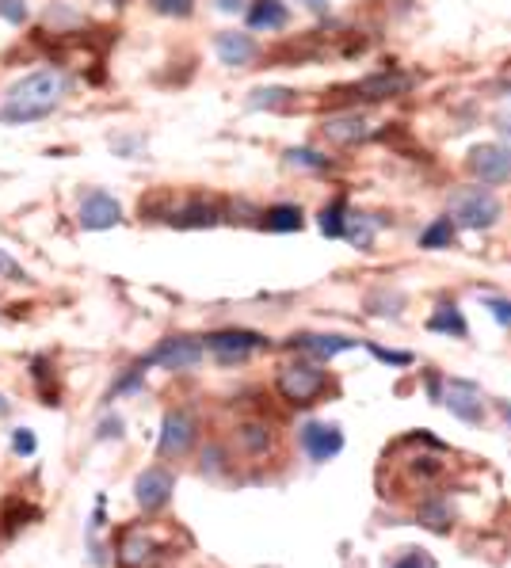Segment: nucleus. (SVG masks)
<instances>
[{
    "label": "nucleus",
    "mask_w": 511,
    "mask_h": 568,
    "mask_svg": "<svg viewBox=\"0 0 511 568\" xmlns=\"http://www.w3.org/2000/svg\"><path fill=\"white\" fill-rule=\"evenodd\" d=\"M485 305H488V313L504 324V329H511V301L507 298H485Z\"/></svg>",
    "instance_id": "473e14b6"
},
{
    "label": "nucleus",
    "mask_w": 511,
    "mask_h": 568,
    "mask_svg": "<svg viewBox=\"0 0 511 568\" xmlns=\"http://www.w3.org/2000/svg\"><path fill=\"white\" fill-rule=\"evenodd\" d=\"M275 385H279L283 401H290V405H313L325 393L328 374L321 370V363H302V359H297V363L279 366V378H275Z\"/></svg>",
    "instance_id": "7ed1b4c3"
},
{
    "label": "nucleus",
    "mask_w": 511,
    "mask_h": 568,
    "mask_svg": "<svg viewBox=\"0 0 511 568\" xmlns=\"http://www.w3.org/2000/svg\"><path fill=\"white\" fill-rule=\"evenodd\" d=\"M0 16H5L8 24H27L31 8H27V0H0Z\"/></svg>",
    "instance_id": "2f4dec72"
},
{
    "label": "nucleus",
    "mask_w": 511,
    "mask_h": 568,
    "mask_svg": "<svg viewBox=\"0 0 511 568\" xmlns=\"http://www.w3.org/2000/svg\"><path fill=\"white\" fill-rule=\"evenodd\" d=\"M287 347H290V352H302V355H313V359L328 363L336 355L351 352V347H359V340H351V336H325V332H294L287 340Z\"/></svg>",
    "instance_id": "f8f14e48"
},
{
    "label": "nucleus",
    "mask_w": 511,
    "mask_h": 568,
    "mask_svg": "<svg viewBox=\"0 0 511 568\" xmlns=\"http://www.w3.org/2000/svg\"><path fill=\"white\" fill-rule=\"evenodd\" d=\"M35 447H38V443H35V435H31L27 427H16V431H12V450H16V454H35Z\"/></svg>",
    "instance_id": "72a5a7b5"
},
{
    "label": "nucleus",
    "mask_w": 511,
    "mask_h": 568,
    "mask_svg": "<svg viewBox=\"0 0 511 568\" xmlns=\"http://www.w3.org/2000/svg\"><path fill=\"white\" fill-rule=\"evenodd\" d=\"M465 168H470L481 184H511V149L504 142L474 145L470 157H465Z\"/></svg>",
    "instance_id": "423d86ee"
},
{
    "label": "nucleus",
    "mask_w": 511,
    "mask_h": 568,
    "mask_svg": "<svg viewBox=\"0 0 511 568\" xmlns=\"http://www.w3.org/2000/svg\"><path fill=\"white\" fill-rule=\"evenodd\" d=\"M404 89H409V77H401V73H374V77H367V80L351 84L348 92H355V100L378 103V100H393V96H401Z\"/></svg>",
    "instance_id": "2eb2a0df"
},
{
    "label": "nucleus",
    "mask_w": 511,
    "mask_h": 568,
    "mask_svg": "<svg viewBox=\"0 0 511 568\" xmlns=\"http://www.w3.org/2000/svg\"><path fill=\"white\" fill-rule=\"evenodd\" d=\"M297 443H302V450L313 462H332L344 450V431H339V424H328V420H306L302 431H297Z\"/></svg>",
    "instance_id": "6e6552de"
},
{
    "label": "nucleus",
    "mask_w": 511,
    "mask_h": 568,
    "mask_svg": "<svg viewBox=\"0 0 511 568\" xmlns=\"http://www.w3.org/2000/svg\"><path fill=\"white\" fill-rule=\"evenodd\" d=\"M8 412H12V401L5 397V393H0V416H8Z\"/></svg>",
    "instance_id": "58836bf2"
},
{
    "label": "nucleus",
    "mask_w": 511,
    "mask_h": 568,
    "mask_svg": "<svg viewBox=\"0 0 511 568\" xmlns=\"http://www.w3.org/2000/svg\"><path fill=\"white\" fill-rule=\"evenodd\" d=\"M443 405L451 408V416H458L462 424H481L485 420V393L477 382L465 378H451L443 393Z\"/></svg>",
    "instance_id": "9d476101"
},
{
    "label": "nucleus",
    "mask_w": 511,
    "mask_h": 568,
    "mask_svg": "<svg viewBox=\"0 0 511 568\" xmlns=\"http://www.w3.org/2000/svg\"><path fill=\"white\" fill-rule=\"evenodd\" d=\"M245 19L252 31H283L290 24V8L283 5V0H256V5L245 8Z\"/></svg>",
    "instance_id": "dca6fc26"
},
{
    "label": "nucleus",
    "mask_w": 511,
    "mask_h": 568,
    "mask_svg": "<svg viewBox=\"0 0 511 568\" xmlns=\"http://www.w3.org/2000/svg\"><path fill=\"white\" fill-rule=\"evenodd\" d=\"M390 568H435V557L428 550H404Z\"/></svg>",
    "instance_id": "7c9ffc66"
},
{
    "label": "nucleus",
    "mask_w": 511,
    "mask_h": 568,
    "mask_svg": "<svg viewBox=\"0 0 511 568\" xmlns=\"http://www.w3.org/2000/svg\"><path fill=\"white\" fill-rule=\"evenodd\" d=\"M306 5H309L313 12H325V0H306Z\"/></svg>",
    "instance_id": "ea45409f"
},
{
    "label": "nucleus",
    "mask_w": 511,
    "mask_h": 568,
    "mask_svg": "<svg viewBox=\"0 0 511 568\" xmlns=\"http://www.w3.org/2000/svg\"><path fill=\"white\" fill-rule=\"evenodd\" d=\"M149 5H153V12L172 16V19H187L195 12V0H149Z\"/></svg>",
    "instance_id": "c85d7f7f"
},
{
    "label": "nucleus",
    "mask_w": 511,
    "mask_h": 568,
    "mask_svg": "<svg viewBox=\"0 0 511 568\" xmlns=\"http://www.w3.org/2000/svg\"><path fill=\"white\" fill-rule=\"evenodd\" d=\"M214 5H218V12H229V16H237V12H245V8H248L245 0H214Z\"/></svg>",
    "instance_id": "4c0bfd02"
},
{
    "label": "nucleus",
    "mask_w": 511,
    "mask_h": 568,
    "mask_svg": "<svg viewBox=\"0 0 511 568\" xmlns=\"http://www.w3.org/2000/svg\"><path fill=\"white\" fill-rule=\"evenodd\" d=\"M493 122H496V134H500V142L511 149V111H500Z\"/></svg>",
    "instance_id": "c9c22d12"
},
{
    "label": "nucleus",
    "mask_w": 511,
    "mask_h": 568,
    "mask_svg": "<svg viewBox=\"0 0 511 568\" xmlns=\"http://www.w3.org/2000/svg\"><path fill=\"white\" fill-rule=\"evenodd\" d=\"M317 226H321L325 237H344V229H348V203H344V195H336L332 203L321 206V214H317Z\"/></svg>",
    "instance_id": "b1692460"
},
{
    "label": "nucleus",
    "mask_w": 511,
    "mask_h": 568,
    "mask_svg": "<svg viewBox=\"0 0 511 568\" xmlns=\"http://www.w3.org/2000/svg\"><path fill=\"white\" fill-rule=\"evenodd\" d=\"M206 355V343L195 336H168L141 359V366H164V370H195Z\"/></svg>",
    "instance_id": "20e7f679"
},
{
    "label": "nucleus",
    "mask_w": 511,
    "mask_h": 568,
    "mask_svg": "<svg viewBox=\"0 0 511 568\" xmlns=\"http://www.w3.org/2000/svg\"><path fill=\"white\" fill-rule=\"evenodd\" d=\"M454 217L446 214V217H435V222L420 233V248H428V252H439V248H451L454 245Z\"/></svg>",
    "instance_id": "5701e85b"
},
{
    "label": "nucleus",
    "mask_w": 511,
    "mask_h": 568,
    "mask_svg": "<svg viewBox=\"0 0 511 568\" xmlns=\"http://www.w3.org/2000/svg\"><path fill=\"white\" fill-rule=\"evenodd\" d=\"M0 271H5L8 279H27L24 271H19V268H16V259H12V256H5V252H0Z\"/></svg>",
    "instance_id": "e433bc0d"
},
{
    "label": "nucleus",
    "mask_w": 511,
    "mask_h": 568,
    "mask_svg": "<svg viewBox=\"0 0 511 568\" xmlns=\"http://www.w3.org/2000/svg\"><path fill=\"white\" fill-rule=\"evenodd\" d=\"M237 447L248 454V458H260L271 450V427L260 424V420H248L237 427Z\"/></svg>",
    "instance_id": "412c9836"
},
{
    "label": "nucleus",
    "mask_w": 511,
    "mask_h": 568,
    "mask_svg": "<svg viewBox=\"0 0 511 568\" xmlns=\"http://www.w3.org/2000/svg\"><path fill=\"white\" fill-rule=\"evenodd\" d=\"M122 416H108V420H103L99 424V431H96V439H119V435H122Z\"/></svg>",
    "instance_id": "f704fd0d"
},
{
    "label": "nucleus",
    "mask_w": 511,
    "mask_h": 568,
    "mask_svg": "<svg viewBox=\"0 0 511 568\" xmlns=\"http://www.w3.org/2000/svg\"><path fill=\"white\" fill-rule=\"evenodd\" d=\"M302 226H306V214L294 203H275L264 210V229H271V233H297Z\"/></svg>",
    "instance_id": "a211bd4d"
},
{
    "label": "nucleus",
    "mask_w": 511,
    "mask_h": 568,
    "mask_svg": "<svg viewBox=\"0 0 511 568\" xmlns=\"http://www.w3.org/2000/svg\"><path fill=\"white\" fill-rule=\"evenodd\" d=\"M172 492H176V477L164 466H149L134 480V500H138L141 511H161L168 500H172Z\"/></svg>",
    "instance_id": "1a4fd4ad"
},
{
    "label": "nucleus",
    "mask_w": 511,
    "mask_h": 568,
    "mask_svg": "<svg viewBox=\"0 0 511 568\" xmlns=\"http://www.w3.org/2000/svg\"><path fill=\"white\" fill-rule=\"evenodd\" d=\"M367 352L378 363H390V366H412V352H393V347H381V343H367Z\"/></svg>",
    "instance_id": "c756f323"
},
{
    "label": "nucleus",
    "mask_w": 511,
    "mask_h": 568,
    "mask_svg": "<svg viewBox=\"0 0 511 568\" xmlns=\"http://www.w3.org/2000/svg\"><path fill=\"white\" fill-rule=\"evenodd\" d=\"M214 50H218L222 65H229V69H245V65L260 54V47H256V38L248 31H222L214 38Z\"/></svg>",
    "instance_id": "4468645a"
},
{
    "label": "nucleus",
    "mask_w": 511,
    "mask_h": 568,
    "mask_svg": "<svg viewBox=\"0 0 511 568\" xmlns=\"http://www.w3.org/2000/svg\"><path fill=\"white\" fill-rule=\"evenodd\" d=\"M77 222H80V229H92V233L115 229V226L122 222V206H119L115 195H108V191H89V195L80 199Z\"/></svg>",
    "instance_id": "9b49d317"
},
{
    "label": "nucleus",
    "mask_w": 511,
    "mask_h": 568,
    "mask_svg": "<svg viewBox=\"0 0 511 568\" xmlns=\"http://www.w3.org/2000/svg\"><path fill=\"white\" fill-rule=\"evenodd\" d=\"M260 347H267V336L252 332V329H222V332L206 336V352L214 355L222 366H237L252 352H260Z\"/></svg>",
    "instance_id": "39448f33"
},
{
    "label": "nucleus",
    "mask_w": 511,
    "mask_h": 568,
    "mask_svg": "<svg viewBox=\"0 0 511 568\" xmlns=\"http://www.w3.org/2000/svg\"><path fill=\"white\" fill-rule=\"evenodd\" d=\"M115 5H126V0H115Z\"/></svg>",
    "instance_id": "a19ab883"
},
{
    "label": "nucleus",
    "mask_w": 511,
    "mask_h": 568,
    "mask_svg": "<svg viewBox=\"0 0 511 568\" xmlns=\"http://www.w3.org/2000/svg\"><path fill=\"white\" fill-rule=\"evenodd\" d=\"M401 305H404V298L397 290H386V287L367 298V310L378 313V317H401Z\"/></svg>",
    "instance_id": "393cba45"
},
{
    "label": "nucleus",
    "mask_w": 511,
    "mask_h": 568,
    "mask_svg": "<svg viewBox=\"0 0 511 568\" xmlns=\"http://www.w3.org/2000/svg\"><path fill=\"white\" fill-rule=\"evenodd\" d=\"M378 217H370V214H348V229H344V237L351 240L355 248H363V252H370L374 248V233H378Z\"/></svg>",
    "instance_id": "4be33fe9"
},
{
    "label": "nucleus",
    "mask_w": 511,
    "mask_h": 568,
    "mask_svg": "<svg viewBox=\"0 0 511 568\" xmlns=\"http://www.w3.org/2000/svg\"><path fill=\"white\" fill-rule=\"evenodd\" d=\"M500 199L488 187H458L451 195V217L454 226H465V229H493L500 222Z\"/></svg>",
    "instance_id": "f03ea898"
},
{
    "label": "nucleus",
    "mask_w": 511,
    "mask_h": 568,
    "mask_svg": "<svg viewBox=\"0 0 511 568\" xmlns=\"http://www.w3.org/2000/svg\"><path fill=\"white\" fill-rule=\"evenodd\" d=\"M321 130H325V138H328L332 145H359V142L370 138V122H367V115H359V111L328 115Z\"/></svg>",
    "instance_id": "ddd939ff"
},
{
    "label": "nucleus",
    "mask_w": 511,
    "mask_h": 568,
    "mask_svg": "<svg viewBox=\"0 0 511 568\" xmlns=\"http://www.w3.org/2000/svg\"><path fill=\"white\" fill-rule=\"evenodd\" d=\"M119 561H122V568H145L153 561V542H149L141 531H130L119 545Z\"/></svg>",
    "instance_id": "aec40b11"
},
{
    "label": "nucleus",
    "mask_w": 511,
    "mask_h": 568,
    "mask_svg": "<svg viewBox=\"0 0 511 568\" xmlns=\"http://www.w3.org/2000/svg\"><path fill=\"white\" fill-rule=\"evenodd\" d=\"M428 329H432V332H443V336H454V340H465V336H470V324H465V317H462V310H458L454 301L439 305V310L428 317Z\"/></svg>",
    "instance_id": "6ab92c4d"
},
{
    "label": "nucleus",
    "mask_w": 511,
    "mask_h": 568,
    "mask_svg": "<svg viewBox=\"0 0 511 568\" xmlns=\"http://www.w3.org/2000/svg\"><path fill=\"white\" fill-rule=\"evenodd\" d=\"M287 164H294V168H309V172H325L332 161L321 157V153H313V149H287Z\"/></svg>",
    "instance_id": "bb28decb"
},
{
    "label": "nucleus",
    "mask_w": 511,
    "mask_h": 568,
    "mask_svg": "<svg viewBox=\"0 0 511 568\" xmlns=\"http://www.w3.org/2000/svg\"><path fill=\"white\" fill-rule=\"evenodd\" d=\"M172 226L180 229H210V226H218L222 222V210L214 203H206V199H187L183 206L172 210V217H168Z\"/></svg>",
    "instance_id": "f3484780"
},
{
    "label": "nucleus",
    "mask_w": 511,
    "mask_h": 568,
    "mask_svg": "<svg viewBox=\"0 0 511 568\" xmlns=\"http://www.w3.org/2000/svg\"><path fill=\"white\" fill-rule=\"evenodd\" d=\"M195 439H199L195 416H191V412H183V408H172V412L164 416V424H161V443H157V450H161V458H183V454H191Z\"/></svg>",
    "instance_id": "0eeeda50"
},
{
    "label": "nucleus",
    "mask_w": 511,
    "mask_h": 568,
    "mask_svg": "<svg viewBox=\"0 0 511 568\" xmlns=\"http://www.w3.org/2000/svg\"><path fill=\"white\" fill-rule=\"evenodd\" d=\"M416 519H420L428 531H439V534L451 531V508H446L443 500H435V504H423V508L416 511Z\"/></svg>",
    "instance_id": "a878e982"
},
{
    "label": "nucleus",
    "mask_w": 511,
    "mask_h": 568,
    "mask_svg": "<svg viewBox=\"0 0 511 568\" xmlns=\"http://www.w3.org/2000/svg\"><path fill=\"white\" fill-rule=\"evenodd\" d=\"M290 100H294L290 89H256V92L248 96V107H283V103H290Z\"/></svg>",
    "instance_id": "cd10ccee"
},
{
    "label": "nucleus",
    "mask_w": 511,
    "mask_h": 568,
    "mask_svg": "<svg viewBox=\"0 0 511 568\" xmlns=\"http://www.w3.org/2000/svg\"><path fill=\"white\" fill-rule=\"evenodd\" d=\"M66 96V77L54 73V69H38L27 73L24 80H16L5 103H0V119L12 122V126H24V122H38L54 115V107Z\"/></svg>",
    "instance_id": "f257e3e1"
}]
</instances>
